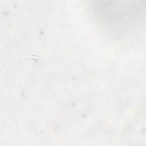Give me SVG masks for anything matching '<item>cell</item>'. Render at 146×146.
<instances>
[{
	"label": "cell",
	"mask_w": 146,
	"mask_h": 146,
	"mask_svg": "<svg viewBox=\"0 0 146 146\" xmlns=\"http://www.w3.org/2000/svg\"><path fill=\"white\" fill-rule=\"evenodd\" d=\"M92 6L98 18L112 29L130 27L141 18V5L132 2L99 1Z\"/></svg>",
	"instance_id": "1"
}]
</instances>
